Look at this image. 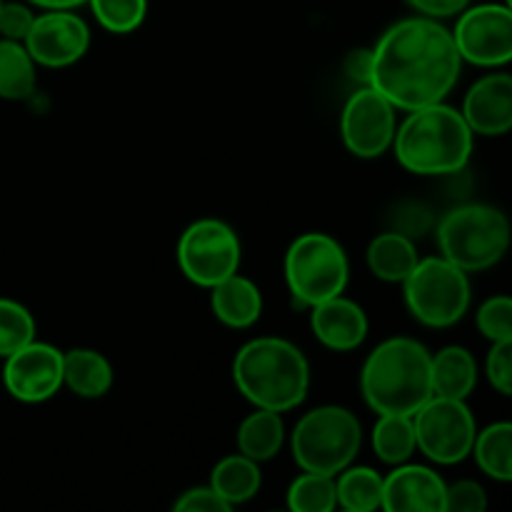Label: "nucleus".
I'll return each mask as SVG.
<instances>
[{
    "label": "nucleus",
    "mask_w": 512,
    "mask_h": 512,
    "mask_svg": "<svg viewBox=\"0 0 512 512\" xmlns=\"http://www.w3.org/2000/svg\"><path fill=\"white\" fill-rule=\"evenodd\" d=\"M368 268L373 270L375 278L385 283H403L413 268L418 265V248L413 240L403 233H380L373 243L368 245Z\"/></svg>",
    "instance_id": "412c9836"
},
{
    "label": "nucleus",
    "mask_w": 512,
    "mask_h": 512,
    "mask_svg": "<svg viewBox=\"0 0 512 512\" xmlns=\"http://www.w3.org/2000/svg\"><path fill=\"white\" fill-rule=\"evenodd\" d=\"M33 10L23 3H3L0 5V35L8 40L23 43L33 25Z\"/></svg>",
    "instance_id": "72a5a7b5"
},
{
    "label": "nucleus",
    "mask_w": 512,
    "mask_h": 512,
    "mask_svg": "<svg viewBox=\"0 0 512 512\" xmlns=\"http://www.w3.org/2000/svg\"><path fill=\"white\" fill-rule=\"evenodd\" d=\"M33 63L45 68H68L90 48V28L73 10H48L35 15L23 40Z\"/></svg>",
    "instance_id": "ddd939ff"
},
{
    "label": "nucleus",
    "mask_w": 512,
    "mask_h": 512,
    "mask_svg": "<svg viewBox=\"0 0 512 512\" xmlns=\"http://www.w3.org/2000/svg\"><path fill=\"white\" fill-rule=\"evenodd\" d=\"M473 130L463 113L443 100L410 110L395 128L393 148L400 165L415 175H453L468 165L473 155Z\"/></svg>",
    "instance_id": "7ed1b4c3"
},
{
    "label": "nucleus",
    "mask_w": 512,
    "mask_h": 512,
    "mask_svg": "<svg viewBox=\"0 0 512 512\" xmlns=\"http://www.w3.org/2000/svg\"><path fill=\"white\" fill-rule=\"evenodd\" d=\"M405 305L418 323L428 328H450L465 318L470 308V280L465 270L450 260H418L403 280Z\"/></svg>",
    "instance_id": "6e6552de"
},
{
    "label": "nucleus",
    "mask_w": 512,
    "mask_h": 512,
    "mask_svg": "<svg viewBox=\"0 0 512 512\" xmlns=\"http://www.w3.org/2000/svg\"><path fill=\"white\" fill-rule=\"evenodd\" d=\"M373 450L388 465L408 463L418 450L413 415H380L373 428Z\"/></svg>",
    "instance_id": "bb28decb"
},
{
    "label": "nucleus",
    "mask_w": 512,
    "mask_h": 512,
    "mask_svg": "<svg viewBox=\"0 0 512 512\" xmlns=\"http://www.w3.org/2000/svg\"><path fill=\"white\" fill-rule=\"evenodd\" d=\"M63 385L85 400L103 398L113 388V365L98 350H68L63 353Z\"/></svg>",
    "instance_id": "aec40b11"
},
{
    "label": "nucleus",
    "mask_w": 512,
    "mask_h": 512,
    "mask_svg": "<svg viewBox=\"0 0 512 512\" xmlns=\"http://www.w3.org/2000/svg\"><path fill=\"white\" fill-rule=\"evenodd\" d=\"M395 110L398 108L370 85L355 90L340 115V135L345 148L365 160L388 153L398 128Z\"/></svg>",
    "instance_id": "f8f14e48"
},
{
    "label": "nucleus",
    "mask_w": 512,
    "mask_h": 512,
    "mask_svg": "<svg viewBox=\"0 0 512 512\" xmlns=\"http://www.w3.org/2000/svg\"><path fill=\"white\" fill-rule=\"evenodd\" d=\"M88 3L93 8L95 20L115 35L138 30L148 13V0H88Z\"/></svg>",
    "instance_id": "c756f323"
},
{
    "label": "nucleus",
    "mask_w": 512,
    "mask_h": 512,
    "mask_svg": "<svg viewBox=\"0 0 512 512\" xmlns=\"http://www.w3.org/2000/svg\"><path fill=\"white\" fill-rule=\"evenodd\" d=\"M463 118L478 135H505L512 128V78L493 73L480 78L463 100Z\"/></svg>",
    "instance_id": "dca6fc26"
},
{
    "label": "nucleus",
    "mask_w": 512,
    "mask_h": 512,
    "mask_svg": "<svg viewBox=\"0 0 512 512\" xmlns=\"http://www.w3.org/2000/svg\"><path fill=\"white\" fill-rule=\"evenodd\" d=\"M263 485V475L255 460L240 455H228V458L220 460L218 465L210 473V488L225 500V503L233 508V505L248 503L250 498H255Z\"/></svg>",
    "instance_id": "4be33fe9"
},
{
    "label": "nucleus",
    "mask_w": 512,
    "mask_h": 512,
    "mask_svg": "<svg viewBox=\"0 0 512 512\" xmlns=\"http://www.w3.org/2000/svg\"><path fill=\"white\" fill-rule=\"evenodd\" d=\"M478 330L490 343L512 340V300L508 295H495L485 300L478 310Z\"/></svg>",
    "instance_id": "7c9ffc66"
},
{
    "label": "nucleus",
    "mask_w": 512,
    "mask_h": 512,
    "mask_svg": "<svg viewBox=\"0 0 512 512\" xmlns=\"http://www.w3.org/2000/svg\"><path fill=\"white\" fill-rule=\"evenodd\" d=\"M370 65H373V50L358 48L350 50V53L345 55V73H348V78L355 80V83L368 85Z\"/></svg>",
    "instance_id": "e433bc0d"
},
{
    "label": "nucleus",
    "mask_w": 512,
    "mask_h": 512,
    "mask_svg": "<svg viewBox=\"0 0 512 512\" xmlns=\"http://www.w3.org/2000/svg\"><path fill=\"white\" fill-rule=\"evenodd\" d=\"M285 443V425L275 410L255 408L238 428V448L245 458L263 463L275 458Z\"/></svg>",
    "instance_id": "5701e85b"
},
{
    "label": "nucleus",
    "mask_w": 512,
    "mask_h": 512,
    "mask_svg": "<svg viewBox=\"0 0 512 512\" xmlns=\"http://www.w3.org/2000/svg\"><path fill=\"white\" fill-rule=\"evenodd\" d=\"M338 505L348 512H373L383 508V478L373 468H345L335 480Z\"/></svg>",
    "instance_id": "b1692460"
},
{
    "label": "nucleus",
    "mask_w": 512,
    "mask_h": 512,
    "mask_svg": "<svg viewBox=\"0 0 512 512\" xmlns=\"http://www.w3.org/2000/svg\"><path fill=\"white\" fill-rule=\"evenodd\" d=\"M285 283L290 295L305 308L343 295L350 280L343 245L325 233H305L285 253Z\"/></svg>",
    "instance_id": "0eeeda50"
},
{
    "label": "nucleus",
    "mask_w": 512,
    "mask_h": 512,
    "mask_svg": "<svg viewBox=\"0 0 512 512\" xmlns=\"http://www.w3.org/2000/svg\"><path fill=\"white\" fill-rule=\"evenodd\" d=\"M488 508L483 485L475 480H460V483L445 488V512H483Z\"/></svg>",
    "instance_id": "473e14b6"
},
{
    "label": "nucleus",
    "mask_w": 512,
    "mask_h": 512,
    "mask_svg": "<svg viewBox=\"0 0 512 512\" xmlns=\"http://www.w3.org/2000/svg\"><path fill=\"white\" fill-rule=\"evenodd\" d=\"M288 508L293 512H333L338 508L333 475L303 473L288 488Z\"/></svg>",
    "instance_id": "cd10ccee"
},
{
    "label": "nucleus",
    "mask_w": 512,
    "mask_h": 512,
    "mask_svg": "<svg viewBox=\"0 0 512 512\" xmlns=\"http://www.w3.org/2000/svg\"><path fill=\"white\" fill-rule=\"evenodd\" d=\"M470 453L475 455V463L485 475L508 483L512 478V425L493 423L485 430H478Z\"/></svg>",
    "instance_id": "393cba45"
},
{
    "label": "nucleus",
    "mask_w": 512,
    "mask_h": 512,
    "mask_svg": "<svg viewBox=\"0 0 512 512\" xmlns=\"http://www.w3.org/2000/svg\"><path fill=\"white\" fill-rule=\"evenodd\" d=\"M310 310H313L310 328L325 348L348 353V350L360 348L368 338V315L358 303L343 298V295L323 300Z\"/></svg>",
    "instance_id": "f3484780"
},
{
    "label": "nucleus",
    "mask_w": 512,
    "mask_h": 512,
    "mask_svg": "<svg viewBox=\"0 0 512 512\" xmlns=\"http://www.w3.org/2000/svg\"><path fill=\"white\" fill-rule=\"evenodd\" d=\"M30 340H35L33 313L15 300L0 298V358H8Z\"/></svg>",
    "instance_id": "c85d7f7f"
},
{
    "label": "nucleus",
    "mask_w": 512,
    "mask_h": 512,
    "mask_svg": "<svg viewBox=\"0 0 512 512\" xmlns=\"http://www.w3.org/2000/svg\"><path fill=\"white\" fill-rule=\"evenodd\" d=\"M360 390L378 415H413L433 395L430 353L413 338H390L368 355Z\"/></svg>",
    "instance_id": "20e7f679"
},
{
    "label": "nucleus",
    "mask_w": 512,
    "mask_h": 512,
    "mask_svg": "<svg viewBox=\"0 0 512 512\" xmlns=\"http://www.w3.org/2000/svg\"><path fill=\"white\" fill-rule=\"evenodd\" d=\"M210 305L220 323L243 330L258 323L260 313H263V295L253 280L233 273L210 288Z\"/></svg>",
    "instance_id": "a211bd4d"
},
{
    "label": "nucleus",
    "mask_w": 512,
    "mask_h": 512,
    "mask_svg": "<svg viewBox=\"0 0 512 512\" xmlns=\"http://www.w3.org/2000/svg\"><path fill=\"white\" fill-rule=\"evenodd\" d=\"M485 375H488V383L508 398L512 393V340L493 343L485 360Z\"/></svg>",
    "instance_id": "2f4dec72"
},
{
    "label": "nucleus",
    "mask_w": 512,
    "mask_h": 512,
    "mask_svg": "<svg viewBox=\"0 0 512 512\" xmlns=\"http://www.w3.org/2000/svg\"><path fill=\"white\" fill-rule=\"evenodd\" d=\"M415 443L428 460L438 465H458L470 455L478 423L465 400L430 395L413 413Z\"/></svg>",
    "instance_id": "1a4fd4ad"
},
{
    "label": "nucleus",
    "mask_w": 512,
    "mask_h": 512,
    "mask_svg": "<svg viewBox=\"0 0 512 512\" xmlns=\"http://www.w3.org/2000/svg\"><path fill=\"white\" fill-rule=\"evenodd\" d=\"M233 380L253 408L288 413L308 398L310 365L288 340L255 338L235 355Z\"/></svg>",
    "instance_id": "f03ea898"
},
{
    "label": "nucleus",
    "mask_w": 512,
    "mask_h": 512,
    "mask_svg": "<svg viewBox=\"0 0 512 512\" xmlns=\"http://www.w3.org/2000/svg\"><path fill=\"white\" fill-rule=\"evenodd\" d=\"M438 245L445 260L465 273H480L505 258L510 248V223L493 205H460L440 220Z\"/></svg>",
    "instance_id": "39448f33"
},
{
    "label": "nucleus",
    "mask_w": 512,
    "mask_h": 512,
    "mask_svg": "<svg viewBox=\"0 0 512 512\" xmlns=\"http://www.w3.org/2000/svg\"><path fill=\"white\" fill-rule=\"evenodd\" d=\"M430 380H433V395L468 400L478 383V365L473 353L460 345H448L430 355Z\"/></svg>",
    "instance_id": "6ab92c4d"
},
{
    "label": "nucleus",
    "mask_w": 512,
    "mask_h": 512,
    "mask_svg": "<svg viewBox=\"0 0 512 512\" xmlns=\"http://www.w3.org/2000/svg\"><path fill=\"white\" fill-rule=\"evenodd\" d=\"M35 93V63L23 43L0 40V98L25 100Z\"/></svg>",
    "instance_id": "a878e982"
},
{
    "label": "nucleus",
    "mask_w": 512,
    "mask_h": 512,
    "mask_svg": "<svg viewBox=\"0 0 512 512\" xmlns=\"http://www.w3.org/2000/svg\"><path fill=\"white\" fill-rule=\"evenodd\" d=\"M5 390L20 403H43L63 388V353L48 343L30 340L5 358Z\"/></svg>",
    "instance_id": "4468645a"
},
{
    "label": "nucleus",
    "mask_w": 512,
    "mask_h": 512,
    "mask_svg": "<svg viewBox=\"0 0 512 512\" xmlns=\"http://www.w3.org/2000/svg\"><path fill=\"white\" fill-rule=\"evenodd\" d=\"M363 443L358 418L340 405H323L298 420L293 430V458L303 473L338 475L353 465Z\"/></svg>",
    "instance_id": "423d86ee"
},
{
    "label": "nucleus",
    "mask_w": 512,
    "mask_h": 512,
    "mask_svg": "<svg viewBox=\"0 0 512 512\" xmlns=\"http://www.w3.org/2000/svg\"><path fill=\"white\" fill-rule=\"evenodd\" d=\"M28 3L38 5L43 10H73L78 5L88 3V0H28Z\"/></svg>",
    "instance_id": "4c0bfd02"
},
{
    "label": "nucleus",
    "mask_w": 512,
    "mask_h": 512,
    "mask_svg": "<svg viewBox=\"0 0 512 512\" xmlns=\"http://www.w3.org/2000/svg\"><path fill=\"white\" fill-rule=\"evenodd\" d=\"M173 510L178 512H228L230 505L215 493L213 488H193L185 490L178 500H175Z\"/></svg>",
    "instance_id": "f704fd0d"
},
{
    "label": "nucleus",
    "mask_w": 512,
    "mask_h": 512,
    "mask_svg": "<svg viewBox=\"0 0 512 512\" xmlns=\"http://www.w3.org/2000/svg\"><path fill=\"white\" fill-rule=\"evenodd\" d=\"M445 488L448 485L433 468L400 463L383 478V510L445 512Z\"/></svg>",
    "instance_id": "2eb2a0df"
},
{
    "label": "nucleus",
    "mask_w": 512,
    "mask_h": 512,
    "mask_svg": "<svg viewBox=\"0 0 512 512\" xmlns=\"http://www.w3.org/2000/svg\"><path fill=\"white\" fill-rule=\"evenodd\" d=\"M0 5H3V0H0Z\"/></svg>",
    "instance_id": "58836bf2"
},
{
    "label": "nucleus",
    "mask_w": 512,
    "mask_h": 512,
    "mask_svg": "<svg viewBox=\"0 0 512 512\" xmlns=\"http://www.w3.org/2000/svg\"><path fill=\"white\" fill-rule=\"evenodd\" d=\"M453 33L460 58L480 68H500L512 60V10L510 5L485 3L458 13Z\"/></svg>",
    "instance_id": "9b49d317"
},
{
    "label": "nucleus",
    "mask_w": 512,
    "mask_h": 512,
    "mask_svg": "<svg viewBox=\"0 0 512 512\" xmlns=\"http://www.w3.org/2000/svg\"><path fill=\"white\" fill-rule=\"evenodd\" d=\"M178 265L190 283L200 288H213L220 280L238 273V233L223 220H195L178 240Z\"/></svg>",
    "instance_id": "9d476101"
},
{
    "label": "nucleus",
    "mask_w": 512,
    "mask_h": 512,
    "mask_svg": "<svg viewBox=\"0 0 512 512\" xmlns=\"http://www.w3.org/2000/svg\"><path fill=\"white\" fill-rule=\"evenodd\" d=\"M463 68L453 33L435 18H405L383 33L373 48L370 88L400 110H418L445 100Z\"/></svg>",
    "instance_id": "f257e3e1"
},
{
    "label": "nucleus",
    "mask_w": 512,
    "mask_h": 512,
    "mask_svg": "<svg viewBox=\"0 0 512 512\" xmlns=\"http://www.w3.org/2000/svg\"><path fill=\"white\" fill-rule=\"evenodd\" d=\"M418 13L428 15V18H453V15L463 13L470 5V0H408Z\"/></svg>",
    "instance_id": "c9c22d12"
}]
</instances>
